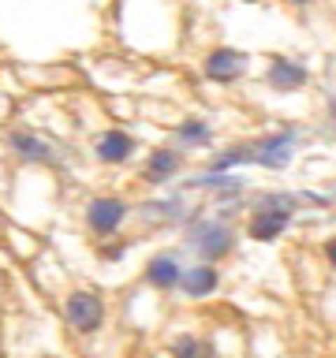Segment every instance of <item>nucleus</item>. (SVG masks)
Returning <instances> with one entry per match:
<instances>
[{
  "label": "nucleus",
  "instance_id": "4468645a",
  "mask_svg": "<svg viewBox=\"0 0 336 358\" xmlns=\"http://www.w3.org/2000/svg\"><path fill=\"white\" fill-rule=\"evenodd\" d=\"M246 4H254V0H246Z\"/></svg>",
  "mask_w": 336,
  "mask_h": 358
},
{
  "label": "nucleus",
  "instance_id": "9b49d317",
  "mask_svg": "<svg viewBox=\"0 0 336 358\" xmlns=\"http://www.w3.org/2000/svg\"><path fill=\"white\" fill-rule=\"evenodd\" d=\"M179 168V157L176 153H168V150H161V153H153L150 157V164H146V176L150 179H168Z\"/></svg>",
  "mask_w": 336,
  "mask_h": 358
},
{
  "label": "nucleus",
  "instance_id": "2eb2a0df",
  "mask_svg": "<svg viewBox=\"0 0 336 358\" xmlns=\"http://www.w3.org/2000/svg\"><path fill=\"white\" fill-rule=\"evenodd\" d=\"M295 4H302V0H295Z\"/></svg>",
  "mask_w": 336,
  "mask_h": 358
},
{
  "label": "nucleus",
  "instance_id": "9d476101",
  "mask_svg": "<svg viewBox=\"0 0 336 358\" xmlns=\"http://www.w3.org/2000/svg\"><path fill=\"white\" fill-rule=\"evenodd\" d=\"M150 280L157 287H172L179 280V265L172 262V257H157V262H150Z\"/></svg>",
  "mask_w": 336,
  "mask_h": 358
},
{
  "label": "nucleus",
  "instance_id": "f8f14e48",
  "mask_svg": "<svg viewBox=\"0 0 336 358\" xmlns=\"http://www.w3.org/2000/svg\"><path fill=\"white\" fill-rule=\"evenodd\" d=\"M15 145H19L22 153L38 157V161H49V150H45V142H38V138H27V134H19V138H15Z\"/></svg>",
  "mask_w": 336,
  "mask_h": 358
},
{
  "label": "nucleus",
  "instance_id": "0eeeda50",
  "mask_svg": "<svg viewBox=\"0 0 336 358\" xmlns=\"http://www.w3.org/2000/svg\"><path fill=\"white\" fill-rule=\"evenodd\" d=\"M131 150H134V142L127 138V134H120V131H108L105 138L97 142L101 161H123V157H131Z\"/></svg>",
  "mask_w": 336,
  "mask_h": 358
},
{
  "label": "nucleus",
  "instance_id": "20e7f679",
  "mask_svg": "<svg viewBox=\"0 0 336 358\" xmlns=\"http://www.w3.org/2000/svg\"><path fill=\"white\" fill-rule=\"evenodd\" d=\"M120 220H123V201L116 198H101L90 206V228L94 231H112Z\"/></svg>",
  "mask_w": 336,
  "mask_h": 358
},
{
  "label": "nucleus",
  "instance_id": "7ed1b4c3",
  "mask_svg": "<svg viewBox=\"0 0 336 358\" xmlns=\"http://www.w3.org/2000/svg\"><path fill=\"white\" fill-rule=\"evenodd\" d=\"M246 67L243 60V52H235V49H217V52H209V60H206V75L209 78H235Z\"/></svg>",
  "mask_w": 336,
  "mask_h": 358
},
{
  "label": "nucleus",
  "instance_id": "ddd939ff",
  "mask_svg": "<svg viewBox=\"0 0 336 358\" xmlns=\"http://www.w3.org/2000/svg\"><path fill=\"white\" fill-rule=\"evenodd\" d=\"M179 134H183V138H206V134H209V131H206V127H202V123H187V127H183V131H179Z\"/></svg>",
  "mask_w": 336,
  "mask_h": 358
},
{
  "label": "nucleus",
  "instance_id": "f257e3e1",
  "mask_svg": "<svg viewBox=\"0 0 336 358\" xmlns=\"http://www.w3.org/2000/svg\"><path fill=\"white\" fill-rule=\"evenodd\" d=\"M101 317H105V306H101L97 295H86V291H78V295L67 299V321L75 324L78 332H94Z\"/></svg>",
  "mask_w": 336,
  "mask_h": 358
},
{
  "label": "nucleus",
  "instance_id": "1a4fd4ad",
  "mask_svg": "<svg viewBox=\"0 0 336 358\" xmlns=\"http://www.w3.org/2000/svg\"><path fill=\"white\" fill-rule=\"evenodd\" d=\"M213 284H217V273H213L209 265H198V268H190V273L183 276L187 295H209Z\"/></svg>",
  "mask_w": 336,
  "mask_h": 358
},
{
  "label": "nucleus",
  "instance_id": "f03ea898",
  "mask_svg": "<svg viewBox=\"0 0 336 358\" xmlns=\"http://www.w3.org/2000/svg\"><path fill=\"white\" fill-rule=\"evenodd\" d=\"M262 206L265 209L251 220V235L254 239H276L288 224V206H280V198H265Z\"/></svg>",
  "mask_w": 336,
  "mask_h": 358
},
{
  "label": "nucleus",
  "instance_id": "39448f33",
  "mask_svg": "<svg viewBox=\"0 0 336 358\" xmlns=\"http://www.w3.org/2000/svg\"><path fill=\"white\" fill-rule=\"evenodd\" d=\"M251 153H254V161H258V164L284 168V164H288V157H291V138H288V134H280V138L258 142V150H251Z\"/></svg>",
  "mask_w": 336,
  "mask_h": 358
},
{
  "label": "nucleus",
  "instance_id": "6e6552de",
  "mask_svg": "<svg viewBox=\"0 0 336 358\" xmlns=\"http://www.w3.org/2000/svg\"><path fill=\"white\" fill-rule=\"evenodd\" d=\"M195 243L213 257V254L228 250V243H232V239H228V231H224L220 224H209V228H198V231H195Z\"/></svg>",
  "mask_w": 336,
  "mask_h": 358
},
{
  "label": "nucleus",
  "instance_id": "423d86ee",
  "mask_svg": "<svg viewBox=\"0 0 336 358\" xmlns=\"http://www.w3.org/2000/svg\"><path fill=\"white\" fill-rule=\"evenodd\" d=\"M269 83H273L276 90H299L302 83H307V71H302L299 64L273 60V67H269Z\"/></svg>",
  "mask_w": 336,
  "mask_h": 358
}]
</instances>
